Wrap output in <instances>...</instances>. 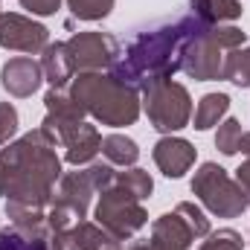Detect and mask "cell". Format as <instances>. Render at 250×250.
<instances>
[{
	"label": "cell",
	"mask_w": 250,
	"mask_h": 250,
	"mask_svg": "<svg viewBox=\"0 0 250 250\" xmlns=\"http://www.w3.org/2000/svg\"><path fill=\"white\" fill-rule=\"evenodd\" d=\"M50 44V29L29 15L21 12H3L0 15V47L15 53H41Z\"/></svg>",
	"instance_id": "30bf717a"
},
{
	"label": "cell",
	"mask_w": 250,
	"mask_h": 250,
	"mask_svg": "<svg viewBox=\"0 0 250 250\" xmlns=\"http://www.w3.org/2000/svg\"><path fill=\"white\" fill-rule=\"evenodd\" d=\"M93 195H99V189H96L87 169L62 175L59 184H56L53 198H50V207H47V227L53 233L73 230V224L87 215Z\"/></svg>",
	"instance_id": "277c9868"
},
{
	"label": "cell",
	"mask_w": 250,
	"mask_h": 250,
	"mask_svg": "<svg viewBox=\"0 0 250 250\" xmlns=\"http://www.w3.org/2000/svg\"><path fill=\"white\" fill-rule=\"evenodd\" d=\"M175 209H178V212L187 218V224L192 227L195 239H204V236L209 233V218H207V212H204L198 204H192V201H181Z\"/></svg>",
	"instance_id": "4316f807"
},
{
	"label": "cell",
	"mask_w": 250,
	"mask_h": 250,
	"mask_svg": "<svg viewBox=\"0 0 250 250\" xmlns=\"http://www.w3.org/2000/svg\"><path fill=\"white\" fill-rule=\"evenodd\" d=\"M70 93L84 108V114L111 128L134 125L143 111L140 93L114 79L111 73H76L70 82Z\"/></svg>",
	"instance_id": "3957f363"
},
{
	"label": "cell",
	"mask_w": 250,
	"mask_h": 250,
	"mask_svg": "<svg viewBox=\"0 0 250 250\" xmlns=\"http://www.w3.org/2000/svg\"><path fill=\"white\" fill-rule=\"evenodd\" d=\"M209 35H212V41H215L224 53H230V50H236V47H245V41H248V32H245V29L227 26V23L209 26Z\"/></svg>",
	"instance_id": "484cf974"
},
{
	"label": "cell",
	"mask_w": 250,
	"mask_h": 250,
	"mask_svg": "<svg viewBox=\"0 0 250 250\" xmlns=\"http://www.w3.org/2000/svg\"><path fill=\"white\" fill-rule=\"evenodd\" d=\"M189 12L198 15L204 23L218 26L227 21H239L242 18V0H189Z\"/></svg>",
	"instance_id": "ac0fdd59"
},
{
	"label": "cell",
	"mask_w": 250,
	"mask_h": 250,
	"mask_svg": "<svg viewBox=\"0 0 250 250\" xmlns=\"http://www.w3.org/2000/svg\"><path fill=\"white\" fill-rule=\"evenodd\" d=\"M117 184L125 187L134 198H140V201L151 198V192H154V181H151V175H148L146 169H137V166H128L125 172H117Z\"/></svg>",
	"instance_id": "7402d4cb"
},
{
	"label": "cell",
	"mask_w": 250,
	"mask_h": 250,
	"mask_svg": "<svg viewBox=\"0 0 250 250\" xmlns=\"http://www.w3.org/2000/svg\"><path fill=\"white\" fill-rule=\"evenodd\" d=\"M0 15H3V12H0Z\"/></svg>",
	"instance_id": "d6a6232c"
},
{
	"label": "cell",
	"mask_w": 250,
	"mask_h": 250,
	"mask_svg": "<svg viewBox=\"0 0 250 250\" xmlns=\"http://www.w3.org/2000/svg\"><path fill=\"white\" fill-rule=\"evenodd\" d=\"M56 146L64 148V160L70 166H84L93 163L99 148H102V134L96 131V125L84 123V120H62V117H44V123L38 125Z\"/></svg>",
	"instance_id": "ba28073f"
},
{
	"label": "cell",
	"mask_w": 250,
	"mask_h": 250,
	"mask_svg": "<svg viewBox=\"0 0 250 250\" xmlns=\"http://www.w3.org/2000/svg\"><path fill=\"white\" fill-rule=\"evenodd\" d=\"M221 79L236 84V87H250V44L248 47H236V50H230L224 56Z\"/></svg>",
	"instance_id": "44dd1931"
},
{
	"label": "cell",
	"mask_w": 250,
	"mask_h": 250,
	"mask_svg": "<svg viewBox=\"0 0 250 250\" xmlns=\"http://www.w3.org/2000/svg\"><path fill=\"white\" fill-rule=\"evenodd\" d=\"M41 70H44V82H50V87H67L76 76L73 62H70V53H67V44L56 41V44H47L41 50Z\"/></svg>",
	"instance_id": "9a60e30c"
},
{
	"label": "cell",
	"mask_w": 250,
	"mask_h": 250,
	"mask_svg": "<svg viewBox=\"0 0 250 250\" xmlns=\"http://www.w3.org/2000/svg\"><path fill=\"white\" fill-rule=\"evenodd\" d=\"M248 242H250V239H248Z\"/></svg>",
	"instance_id": "836d02e7"
},
{
	"label": "cell",
	"mask_w": 250,
	"mask_h": 250,
	"mask_svg": "<svg viewBox=\"0 0 250 250\" xmlns=\"http://www.w3.org/2000/svg\"><path fill=\"white\" fill-rule=\"evenodd\" d=\"M93 218L96 224H102L108 233H114L120 242L123 239H134L146 224H148V212L143 207L140 198H134L125 187L117 181L108 189L99 192V201L93 207Z\"/></svg>",
	"instance_id": "8992f818"
},
{
	"label": "cell",
	"mask_w": 250,
	"mask_h": 250,
	"mask_svg": "<svg viewBox=\"0 0 250 250\" xmlns=\"http://www.w3.org/2000/svg\"><path fill=\"white\" fill-rule=\"evenodd\" d=\"M230 111V96L227 93H207L198 99L195 117H192V128L195 131H207L212 125H218Z\"/></svg>",
	"instance_id": "d6986e66"
},
{
	"label": "cell",
	"mask_w": 250,
	"mask_h": 250,
	"mask_svg": "<svg viewBox=\"0 0 250 250\" xmlns=\"http://www.w3.org/2000/svg\"><path fill=\"white\" fill-rule=\"evenodd\" d=\"M18 123H21L18 108L12 102H0V146L12 143V137L18 134Z\"/></svg>",
	"instance_id": "83f0119b"
},
{
	"label": "cell",
	"mask_w": 250,
	"mask_h": 250,
	"mask_svg": "<svg viewBox=\"0 0 250 250\" xmlns=\"http://www.w3.org/2000/svg\"><path fill=\"white\" fill-rule=\"evenodd\" d=\"M114 3H117V0H67L73 18H79V21H90V23L108 18V15L114 12Z\"/></svg>",
	"instance_id": "603a6c76"
},
{
	"label": "cell",
	"mask_w": 250,
	"mask_h": 250,
	"mask_svg": "<svg viewBox=\"0 0 250 250\" xmlns=\"http://www.w3.org/2000/svg\"><path fill=\"white\" fill-rule=\"evenodd\" d=\"M242 123L239 120H224V123L218 125V134H215V148L224 154V157H233L236 151H239V140H242Z\"/></svg>",
	"instance_id": "cb8c5ba5"
},
{
	"label": "cell",
	"mask_w": 250,
	"mask_h": 250,
	"mask_svg": "<svg viewBox=\"0 0 250 250\" xmlns=\"http://www.w3.org/2000/svg\"><path fill=\"white\" fill-rule=\"evenodd\" d=\"M236 184H239L242 195H245V204H248V209H250V160H245L236 169Z\"/></svg>",
	"instance_id": "f546056e"
},
{
	"label": "cell",
	"mask_w": 250,
	"mask_h": 250,
	"mask_svg": "<svg viewBox=\"0 0 250 250\" xmlns=\"http://www.w3.org/2000/svg\"><path fill=\"white\" fill-rule=\"evenodd\" d=\"M0 250H53V230H23V227H3L0 230Z\"/></svg>",
	"instance_id": "2e32d148"
},
{
	"label": "cell",
	"mask_w": 250,
	"mask_h": 250,
	"mask_svg": "<svg viewBox=\"0 0 250 250\" xmlns=\"http://www.w3.org/2000/svg\"><path fill=\"white\" fill-rule=\"evenodd\" d=\"M70 236H73L79 250H123V242L96 221H84V218L76 221Z\"/></svg>",
	"instance_id": "e0dca14e"
},
{
	"label": "cell",
	"mask_w": 250,
	"mask_h": 250,
	"mask_svg": "<svg viewBox=\"0 0 250 250\" xmlns=\"http://www.w3.org/2000/svg\"><path fill=\"white\" fill-rule=\"evenodd\" d=\"M151 157H154V163H157V169L166 175V178H184L189 169L195 166V157H198V148L184 140V137H172V134H166V137H160L157 143H154V148H151Z\"/></svg>",
	"instance_id": "7c38bea8"
},
{
	"label": "cell",
	"mask_w": 250,
	"mask_h": 250,
	"mask_svg": "<svg viewBox=\"0 0 250 250\" xmlns=\"http://www.w3.org/2000/svg\"><path fill=\"white\" fill-rule=\"evenodd\" d=\"M59 146L41 131H29L12 140L0 151V195L9 204L47 209L62 178Z\"/></svg>",
	"instance_id": "7a4b0ae2"
},
{
	"label": "cell",
	"mask_w": 250,
	"mask_h": 250,
	"mask_svg": "<svg viewBox=\"0 0 250 250\" xmlns=\"http://www.w3.org/2000/svg\"><path fill=\"white\" fill-rule=\"evenodd\" d=\"M204 239H207V242H204L198 250H242L245 248L242 233L233 230V227H221V230H215V233L209 230Z\"/></svg>",
	"instance_id": "d4e9b609"
},
{
	"label": "cell",
	"mask_w": 250,
	"mask_h": 250,
	"mask_svg": "<svg viewBox=\"0 0 250 250\" xmlns=\"http://www.w3.org/2000/svg\"><path fill=\"white\" fill-rule=\"evenodd\" d=\"M207 29L209 23H204L192 12L157 21L128 41L125 53H120V59L111 64V76L128 84L131 90L143 93L151 84L172 79L181 70L187 44Z\"/></svg>",
	"instance_id": "6da1fadb"
},
{
	"label": "cell",
	"mask_w": 250,
	"mask_h": 250,
	"mask_svg": "<svg viewBox=\"0 0 250 250\" xmlns=\"http://www.w3.org/2000/svg\"><path fill=\"white\" fill-rule=\"evenodd\" d=\"M239 151H242V154L250 160V131H245V134H242V140H239Z\"/></svg>",
	"instance_id": "1f68e13d"
},
{
	"label": "cell",
	"mask_w": 250,
	"mask_h": 250,
	"mask_svg": "<svg viewBox=\"0 0 250 250\" xmlns=\"http://www.w3.org/2000/svg\"><path fill=\"white\" fill-rule=\"evenodd\" d=\"M67 44L76 73H102L120 59V41L111 32H76Z\"/></svg>",
	"instance_id": "9c48e42d"
},
{
	"label": "cell",
	"mask_w": 250,
	"mask_h": 250,
	"mask_svg": "<svg viewBox=\"0 0 250 250\" xmlns=\"http://www.w3.org/2000/svg\"><path fill=\"white\" fill-rule=\"evenodd\" d=\"M0 84L9 96L15 99H26L32 96L41 84H44V70L41 62H35L32 56H18V59H9L0 70Z\"/></svg>",
	"instance_id": "4fadbf2b"
},
{
	"label": "cell",
	"mask_w": 250,
	"mask_h": 250,
	"mask_svg": "<svg viewBox=\"0 0 250 250\" xmlns=\"http://www.w3.org/2000/svg\"><path fill=\"white\" fill-rule=\"evenodd\" d=\"M102 157L111 163V166H134L137 160H140V146L131 140V137H125V134H108V137H102Z\"/></svg>",
	"instance_id": "ffe728a7"
},
{
	"label": "cell",
	"mask_w": 250,
	"mask_h": 250,
	"mask_svg": "<svg viewBox=\"0 0 250 250\" xmlns=\"http://www.w3.org/2000/svg\"><path fill=\"white\" fill-rule=\"evenodd\" d=\"M189 187H192V195L207 207V212L218 218H239L248 209L236 178H230L227 169L218 163H201Z\"/></svg>",
	"instance_id": "5b68a950"
},
{
	"label": "cell",
	"mask_w": 250,
	"mask_h": 250,
	"mask_svg": "<svg viewBox=\"0 0 250 250\" xmlns=\"http://www.w3.org/2000/svg\"><path fill=\"white\" fill-rule=\"evenodd\" d=\"M128 250H160V248H157V245H154L151 239H134Z\"/></svg>",
	"instance_id": "4dcf8cb0"
},
{
	"label": "cell",
	"mask_w": 250,
	"mask_h": 250,
	"mask_svg": "<svg viewBox=\"0 0 250 250\" xmlns=\"http://www.w3.org/2000/svg\"><path fill=\"white\" fill-rule=\"evenodd\" d=\"M221 53L224 50L212 41V35L207 29V32L195 35L187 44L181 70L195 82H215V79H221V67H224V56Z\"/></svg>",
	"instance_id": "8fae6325"
},
{
	"label": "cell",
	"mask_w": 250,
	"mask_h": 250,
	"mask_svg": "<svg viewBox=\"0 0 250 250\" xmlns=\"http://www.w3.org/2000/svg\"><path fill=\"white\" fill-rule=\"evenodd\" d=\"M148 239H151L160 250H189L192 242H198L195 233H192V227L187 224V218H184L178 209L163 212L160 218H154Z\"/></svg>",
	"instance_id": "5bb4252c"
},
{
	"label": "cell",
	"mask_w": 250,
	"mask_h": 250,
	"mask_svg": "<svg viewBox=\"0 0 250 250\" xmlns=\"http://www.w3.org/2000/svg\"><path fill=\"white\" fill-rule=\"evenodd\" d=\"M143 108L154 131L175 134L192 123V96L181 82H157L148 90H143Z\"/></svg>",
	"instance_id": "52a82bcc"
},
{
	"label": "cell",
	"mask_w": 250,
	"mask_h": 250,
	"mask_svg": "<svg viewBox=\"0 0 250 250\" xmlns=\"http://www.w3.org/2000/svg\"><path fill=\"white\" fill-rule=\"evenodd\" d=\"M59 6H62V0H21V9H26L29 15H41V18L56 15Z\"/></svg>",
	"instance_id": "f1b7e54d"
}]
</instances>
